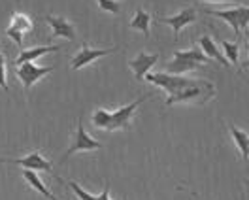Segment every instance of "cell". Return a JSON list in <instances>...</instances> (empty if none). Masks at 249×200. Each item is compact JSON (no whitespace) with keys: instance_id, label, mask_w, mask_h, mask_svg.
Listing matches in <instances>:
<instances>
[{"instance_id":"d6986e66","label":"cell","mask_w":249,"mask_h":200,"mask_svg":"<svg viewBox=\"0 0 249 200\" xmlns=\"http://www.w3.org/2000/svg\"><path fill=\"white\" fill-rule=\"evenodd\" d=\"M221 47H223V51H225V59L227 62L231 64H236V66H242V62H240V46H238V42H229V40H221Z\"/></svg>"},{"instance_id":"4fadbf2b","label":"cell","mask_w":249,"mask_h":200,"mask_svg":"<svg viewBox=\"0 0 249 200\" xmlns=\"http://www.w3.org/2000/svg\"><path fill=\"white\" fill-rule=\"evenodd\" d=\"M46 23L51 27L53 36L66 38L68 42H74L76 40V29H74V25L68 19H64L61 16H46Z\"/></svg>"},{"instance_id":"5bb4252c","label":"cell","mask_w":249,"mask_h":200,"mask_svg":"<svg viewBox=\"0 0 249 200\" xmlns=\"http://www.w3.org/2000/svg\"><path fill=\"white\" fill-rule=\"evenodd\" d=\"M198 47H200V51H202L208 59H213V61H217L219 64H223V66H231V64L227 62V59L223 57V51L219 49V46L213 42L212 36H208V34L200 36V38H198Z\"/></svg>"},{"instance_id":"6da1fadb","label":"cell","mask_w":249,"mask_h":200,"mask_svg":"<svg viewBox=\"0 0 249 200\" xmlns=\"http://www.w3.org/2000/svg\"><path fill=\"white\" fill-rule=\"evenodd\" d=\"M147 98H149V94L147 96H140L138 100H134V102H130L126 106H121V108H117L115 111L96 108L93 111V115H91L93 125L96 128H100V130H106V132L124 130V128H128V125H130L134 113H136V109L140 108V104H143Z\"/></svg>"},{"instance_id":"3957f363","label":"cell","mask_w":249,"mask_h":200,"mask_svg":"<svg viewBox=\"0 0 249 200\" xmlns=\"http://www.w3.org/2000/svg\"><path fill=\"white\" fill-rule=\"evenodd\" d=\"M213 96H215V85L206 81V79H200L196 85L187 87L183 91L168 96L166 104L168 106H172V104H204V102L212 100Z\"/></svg>"},{"instance_id":"30bf717a","label":"cell","mask_w":249,"mask_h":200,"mask_svg":"<svg viewBox=\"0 0 249 200\" xmlns=\"http://www.w3.org/2000/svg\"><path fill=\"white\" fill-rule=\"evenodd\" d=\"M117 49H119V47H113V49H98V47H91V46H87V44H83L81 49H79L78 53L74 55V59H72V68H74V70L85 68V66L93 64L96 59L115 53Z\"/></svg>"},{"instance_id":"d4e9b609","label":"cell","mask_w":249,"mask_h":200,"mask_svg":"<svg viewBox=\"0 0 249 200\" xmlns=\"http://www.w3.org/2000/svg\"><path fill=\"white\" fill-rule=\"evenodd\" d=\"M193 197H195V199H198V200H202L200 197H198V195H196V193H193Z\"/></svg>"},{"instance_id":"52a82bcc","label":"cell","mask_w":249,"mask_h":200,"mask_svg":"<svg viewBox=\"0 0 249 200\" xmlns=\"http://www.w3.org/2000/svg\"><path fill=\"white\" fill-rule=\"evenodd\" d=\"M96 149H102V144L98 140H94L85 128H83V121H78V128H76V134L72 140V145L66 149V153L62 155L61 163H64L70 155L78 153V151H96Z\"/></svg>"},{"instance_id":"2e32d148","label":"cell","mask_w":249,"mask_h":200,"mask_svg":"<svg viewBox=\"0 0 249 200\" xmlns=\"http://www.w3.org/2000/svg\"><path fill=\"white\" fill-rule=\"evenodd\" d=\"M61 49H62L61 46H42V47H31V49H21L16 64H21V62H34L36 59H40L42 55H46V53L61 51Z\"/></svg>"},{"instance_id":"44dd1931","label":"cell","mask_w":249,"mask_h":200,"mask_svg":"<svg viewBox=\"0 0 249 200\" xmlns=\"http://www.w3.org/2000/svg\"><path fill=\"white\" fill-rule=\"evenodd\" d=\"M98 2V8L104 10V12H111V14H119V4L115 0H96Z\"/></svg>"},{"instance_id":"cb8c5ba5","label":"cell","mask_w":249,"mask_h":200,"mask_svg":"<svg viewBox=\"0 0 249 200\" xmlns=\"http://www.w3.org/2000/svg\"><path fill=\"white\" fill-rule=\"evenodd\" d=\"M191 2H242V0H191Z\"/></svg>"},{"instance_id":"7c38bea8","label":"cell","mask_w":249,"mask_h":200,"mask_svg":"<svg viewBox=\"0 0 249 200\" xmlns=\"http://www.w3.org/2000/svg\"><path fill=\"white\" fill-rule=\"evenodd\" d=\"M157 62H159V55H151V53L142 51V53H138L132 61L128 62V66L134 72V77L138 81H143V77L149 74V70L155 66Z\"/></svg>"},{"instance_id":"5b68a950","label":"cell","mask_w":249,"mask_h":200,"mask_svg":"<svg viewBox=\"0 0 249 200\" xmlns=\"http://www.w3.org/2000/svg\"><path fill=\"white\" fill-rule=\"evenodd\" d=\"M206 16H213L217 19H223L225 23H229L232 27L234 34L238 38H242L246 32H248V25H249V8L244 4V6H238V8H232V10H204Z\"/></svg>"},{"instance_id":"ba28073f","label":"cell","mask_w":249,"mask_h":200,"mask_svg":"<svg viewBox=\"0 0 249 200\" xmlns=\"http://www.w3.org/2000/svg\"><path fill=\"white\" fill-rule=\"evenodd\" d=\"M51 72H53V66H38L34 62H21L16 66V74L25 91H31L34 83H38L42 77Z\"/></svg>"},{"instance_id":"7402d4cb","label":"cell","mask_w":249,"mask_h":200,"mask_svg":"<svg viewBox=\"0 0 249 200\" xmlns=\"http://www.w3.org/2000/svg\"><path fill=\"white\" fill-rule=\"evenodd\" d=\"M0 89L8 91V81H6V55L0 53Z\"/></svg>"},{"instance_id":"8992f818","label":"cell","mask_w":249,"mask_h":200,"mask_svg":"<svg viewBox=\"0 0 249 200\" xmlns=\"http://www.w3.org/2000/svg\"><path fill=\"white\" fill-rule=\"evenodd\" d=\"M2 163H10V164H19L25 170H32V172H47L49 176H53L55 180L62 182L61 178L53 172V163L47 161L42 155V151H32V153L25 155L23 159H2Z\"/></svg>"},{"instance_id":"277c9868","label":"cell","mask_w":249,"mask_h":200,"mask_svg":"<svg viewBox=\"0 0 249 200\" xmlns=\"http://www.w3.org/2000/svg\"><path fill=\"white\" fill-rule=\"evenodd\" d=\"M145 81L153 83L157 87L164 89L168 92V96L176 94V92L183 91L187 87H193L200 81V77H185V76H174V74H168V72H157V74H147L143 77Z\"/></svg>"},{"instance_id":"ac0fdd59","label":"cell","mask_w":249,"mask_h":200,"mask_svg":"<svg viewBox=\"0 0 249 200\" xmlns=\"http://www.w3.org/2000/svg\"><path fill=\"white\" fill-rule=\"evenodd\" d=\"M227 128H229V132H231V136H232L234 144L238 145V149H240V153H242V159L244 161H248V155H249V134L246 130H240V128H236L234 125H227Z\"/></svg>"},{"instance_id":"9c48e42d","label":"cell","mask_w":249,"mask_h":200,"mask_svg":"<svg viewBox=\"0 0 249 200\" xmlns=\"http://www.w3.org/2000/svg\"><path fill=\"white\" fill-rule=\"evenodd\" d=\"M32 31H34V23H32V19L27 16V14H21V12L12 14V19H10V25H8V29H6V34H8L21 49H23V36Z\"/></svg>"},{"instance_id":"e0dca14e","label":"cell","mask_w":249,"mask_h":200,"mask_svg":"<svg viewBox=\"0 0 249 200\" xmlns=\"http://www.w3.org/2000/svg\"><path fill=\"white\" fill-rule=\"evenodd\" d=\"M151 14H147L145 10H136V14H134V17H132V21L128 23V27L132 29V31H138L142 32L143 36H149V32H151V29H149V25H151Z\"/></svg>"},{"instance_id":"484cf974","label":"cell","mask_w":249,"mask_h":200,"mask_svg":"<svg viewBox=\"0 0 249 200\" xmlns=\"http://www.w3.org/2000/svg\"><path fill=\"white\" fill-rule=\"evenodd\" d=\"M0 163H2V159H0Z\"/></svg>"},{"instance_id":"9a60e30c","label":"cell","mask_w":249,"mask_h":200,"mask_svg":"<svg viewBox=\"0 0 249 200\" xmlns=\"http://www.w3.org/2000/svg\"><path fill=\"white\" fill-rule=\"evenodd\" d=\"M23 180L31 185L34 191H38L44 199L47 200H57V197L47 189V185L42 182V178L38 176V172H32V170H23Z\"/></svg>"},{"instance_id":"7a4b0ae2","label":"cell","mask_w":249,"mask_h":200,"mask_svg":"<svg viewBox=\"0 0 249 200\" xmlns=\"http://www.w3.org/2000/svg\"><path fill=\"white\" fill-rule=\"evenodd\" d=\"M206 64H210V59L200 51V47H193L189 51H176L174 57L166 62V70H168V74L179 76V74H185L191 70L202 68Z\"/></svg>"},{"instance_id":"ffe728a7","label":"cell","mask_w":249,"mask_h":200,"mask_svg":"<svg viewBox=\"0 0 249 200\" xmlns=\"http://www.w3.org/2000/svg\"><path fill=\"white\" fill-rule=\"evenodd\" d=\"M68 187L74 191V195H76L79 200H96V195H91V193L83 191V189H81V187H79L76 182H68Z\"/></svg>"},{"instance_id":"603a6c76","label":"cell","mask_w":249,"mask_h":200,"mask_svg":"<svg viewBox=\"0 0 249 200\" xmlns=\"http://www.w3.org/2000/svg\"><path fill=\"white\" fill-rule=\"evenodd\" d=\"M96 200H113L111 195H109V183L104 185V191H102L100 195H96Z\"/></svg>"},{"instance_id":"8fae6325","label":"cell","mask_w":249,"mask_h":200,"mask_svg":"<svg viewBox=\"0 0 249 200\" xmlns=\"http://www.w3.org/2000/svg\"><path fill=\"white\" fill-rule=\"evenodd\" d=\"M195 21H196V10H193V8H187L183 12H179V14L170 17H157V23H164V25L172 27L176 40L179 38L181 29L187 27V25H191V23H195Z\"/></svg>"}]
</instances>
